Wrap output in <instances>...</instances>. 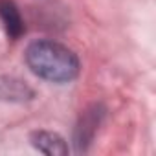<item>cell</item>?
<instances>
[{"mask_svg":"<svg viewBox=\"0 0 156 156\" xmlns=\"http://www.w3.org/2000/svg\"><path fill=\"white\" fill-rule=\"evenodd\" d=\"M28 68L51 83H68L79 73V59L77 55L53 41H35L26 50Z\"/></svg>","mask_w":156,"mask_h":156,"instance_id":"obj_1","label":"cell"},{"mask_svg":"<svg viewBox=\"0 0 156 156\" xmlns=\"http://www.w3.org/2000/svg\"><path fill=\"white\" fill-rule=\"evenodd\" d=\"M31 145L35 149H39L44 154L50 156H62L68 152V145L64 143V140L57 134V132H50V130H35L31 136Z\"/></svg>","mask_w":156,"mask_h":156,"instance_id":"obj_2","label":"cell"},{"mask_svg":"<svg viewBox=\"0 0 156 156\" xmlns=\"http://www.w3.org/2000/svg\"><path fill=\"white\" fill-rule=\"evenodd\" d=\"M0 19H2V24H4L9 39L17 41L24 35V31H26L24 20H22L20 11L15 6L13 0H0Z\"/></svg>","mask_w":156,"mask_h":156,"instance_id":"obj_3","label":"cell"}]
</instances>
